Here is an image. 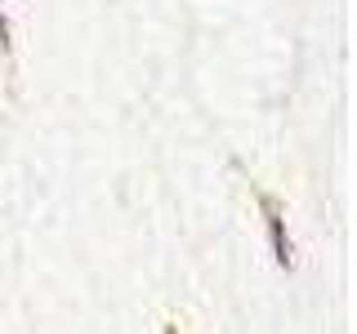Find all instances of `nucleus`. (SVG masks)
<instances>
[{
	"label": "nucleus",
	"mask_w": 357,
	"mask_h": 334,
	"mask_svg": "<svg viewBox=\"0 0 357 334\" xmlns=\"http://www.w3.org/2000/svg\"><path fill=\"white\" fill-rule=\"evenodd\" d=\"M268 232H273V250H277V263L290 267V241H286V228L277 214H268Z\"/></svg>",
	"instance_id": "f257e3e1"
},
{
	"label": "nucleus",
	"mask_w": 357,
	"mask_h": 334,
	"mask_svg": "<svg viewBox=\"0 0 357 334\" xmlns=\"http://www.w3.org/2000/svg\"><path fill=\"white\" fill-rule=\"evenodd\" d=\"M0 45H9V22H5V14H0Z\"/></svg>",
	"instance_id": "f03ea898"
}]
</instances>
